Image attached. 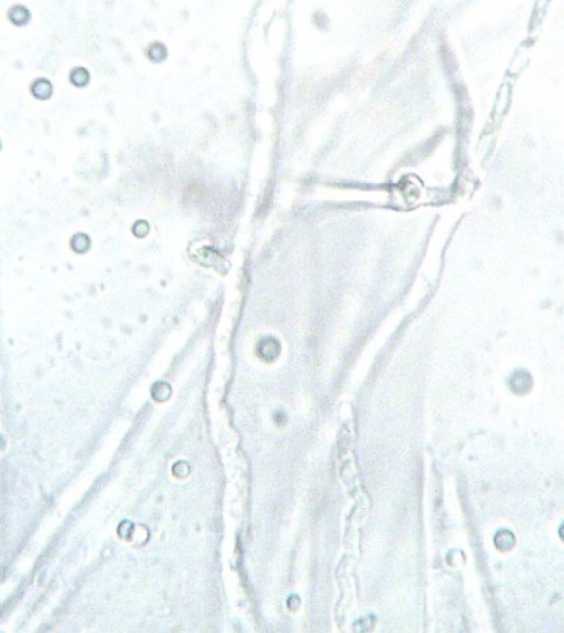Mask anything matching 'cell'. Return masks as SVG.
Masks as SVG:
<instances>
[{
    "label": "cell",
    "mask_w": 564,
    "mask_h": 633,
    "mask_svg": "<svg viewBox=\"0 0 564 633\" xmlns=\"http://www.w3.org/2000/svg\"><path fill=\"white\" fill-rule=\"evenodd\" d=\"M32 91L36 98L40 99H47L50 94H51V84L47 81V79H38L35 84L32 86Z\"/></svg>",
    "instance_id": "obj_1"
}]
</instances>
